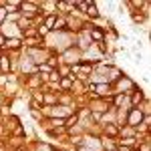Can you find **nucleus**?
<instances>
[{"label":"nucleus","instance_id":"19","mask_svg":"<svg viewBox=\"0 0 151 151\" xmlns=\"http://www.w3.org/2000/svg\"><path fill=\"white\" fill-rule=\"evenodd\" d=\"M50 151H55V149H50Z\"/></svg>","mask_w":151,"mask_h":151},{"label":"nucleus","instance_id":"2","mask_svg":"<svg viewBox=\"0 0 151 151\" xmlns=\"http://www.w3.org/2000/svg\"><path fill=\"white\" fill-rule=\"evenodd\" d=\"M131 93H133V95H131V103H133V107H137V105L145 99L143 91H141V89H137V87H133V89H131Z\"/></svg>","mask_w":151,"mask_h":151},{"label":"nucleus","instance_id":"10","mask_svg":"<svg viewBox=\"0 0 151 151\" xmlns=\"http://www.w3.org/2000/svg\"><path fill=\"white\" fill-rule=\"evenodd\" d=\"M32 97H35V103H36V101H38V103H45V93L35 91V95H32Z\"/></svg>","mask_w":151,"mask_h":151},{"label":"nucleus","instance_id":"15","mask_svg":"<svg viewBox=\"0 0 151 151\" xmlns=\"http://www.w3.org/2000/svg\"><path fill=\"white\" fill-rule=\"evenodd\" d=\"M4 42H6V36L0 32V48H4Z\"/></svg>","mask_w":151,"mask_h":151},{"label":"nucleus","instance_id":"12","mask_svg":"<svg viewBox=\"0 0 151 151\" xmlns=\"http://www.w3.org/2000/svg\"><path fill=\"white\" fill-rule=\"evenodd\" d=\"M4 18H6V8H4V6H0V22H2Z\"/></svg>","mask_w":151,"mask_h":151},{"label":"nucleus","instance_id":"7","mask_svg":"<svg viewBox=\"0 0 151 151\" xmlns=\"http://www.w3.org/2000/svg\"><path fill=\"white\" fill-rule=\"evenodd\" d=\"M70 85H73V79H70V77H63V79L58 81V87H60V89H70Z\"/></svg>","mask_w":151,"mask_h":151},{"label":"nucleus","instance_id":"13","mask_svg":"<svg viewBox=\"0 0 151 151\" xmlns=\"http://www.w3.org/2000/svg\"><path fill=\"white\" fill-rule=\"evenodd\" d=\"M129 4H131V6H135V8H141V6H143V2H141V0H133V2H129Z\"/></svg>","mask_w":151,"mask_h":151},{"label":"nucleus","instance_id":"18","mask_svg":"<svg viewBox=\"0 0 151 151\" xmlns=\"http://www.w3.org/2000/svg\"><path fill=\"white\" fill-rule=\"evenodd\" d=\"M0 149H2V141H0Z\"/></svg>","mask_w":151,"mask_h":151},{"label":"nucleus","instance_id":"14","mask_svg":"<svg viewBox=\"0 0 151 151\" xmlns=\"http://www.w3.org/2000/svg\"><path fill=\"white\" fill-rule=\"evenodd\" d=\"M149 149H151V147H149V141H145V143L139 147V151H149Z\"/></svg>","mask_w":151,"mask_h":151},{"label":"nucleus","instance_id":"20","mask_svg":"<svg viewBox=\"0 0 151 151\" xmlns=\"http://www.w3.org/2000/svg\"><path fill=\"white\" fill-rule=\"evenodd\" d=\"M0 151H2V149H0Z\"/></svg>","mask_w":151,"mask_h":151},{"label":"nucleus","instance_id":"4","mask_svg":"<svg viewBox=\"0 0 151 151\" xmlns=\"http://www.w3.org/2000/svg\"><path fill=\"white\" fill-rule=\"evenodd\" d=\"M89 38H93L97 42H103L105 35H103V30H99V28H91V30H89Z\"/></svg>","mask_w":151,"mask_h":151},{"label":"nucleus","instance_id":"16","mask_svg":"<svg viewBox=\"0 0 151 151\" xmlns=\"http://www.w3.org/2000/svg\"><path fill=\"white\" fill-rule=\"evenodd\" d=\"M38 151H50V147H48V145H45V147L40 145V147H38Z\"/></svg>","mask_w":151,"mask_h":151},{"label":"nucleus","instance_id":"5","mask_svg":"<svg viewBox=\"0 0 151 151\" xmlns=\"http://www.w3.org/2000/svg\"><path fill=\"white\" fill-rule=\"evenodd\" d=\"M105 135H109V137H117V135H119V129H117L113 123H107V125H105Z\"/></svg>","mask_w":151,"mask_h":151},{"label":"nucleus","instance_id":"8","mask_svg":"<svg viewBox=\"0 0 151 151\" xmlns=\"http://www.w3.org/2000/svg\"><path fill=\"white\" fill-rule=\"evenodd\" d=\"M0 70H4V73L10 70V63H8V58H6V57H0Z\"/></svg>","mask_w":151,"mask_h":151},{"label":"nucleus","instance_id":"17","mask_svg":"<svg viewBox=\"0 0 151 151\" xmlns=\"http://www.w3.org/2000/svg\"><path fill=\"white\" fill-rule=\"evenodd\" d=\"M119 151H131V149H129V147H123V145H121V147H119Z\"/></svg>","mask_w":151,"mask_h":151},{"label":"nucleus","instance_id":"6","mask_svg":"<svg viewBox=\"0 0 151 151\" xmlns=\"http://www.w3.org/2000/svg\"><path fill=\"white\" fill-rule=\"evenodd\" d=\"M87 16L99 18V10H97V4H95V2H89V6H87Z\"/></svg>","mask_w":151,"mask_h":151},{"label":"nucleus","instance_id":"9","mask_svg":"<svg viewBox=\"0 0 151 151\" xmlns=\"http://www.w3.org/2000/svg\"><path fill=\"white\" fill-rule=\"evenodd\" d=\"M135 141H137V137H127V139H123V147H133Z\"/></svg>","mask_w":151,"mask_h":151},{"label":"nucleus","instance_id":"11","mask_svg":"<svg viewBox=\"0 0 151 151\" xmlns=\"http://www.w3.org/2000/svg\"><path fill=\"white\" fill-rule=\"evenodd\" d=\"M133 20H135V22H143V14H137V12H133Z\"/></svg>","mask_w":151,"mask_h":151},{"label":"nucleus","instance_id":"1","mask_svg":"<svg viewBox=\"0 0 151 151\" xmlns=\"http://www.w3.org/2000/svg\"><path fill=\"white\" fill-rule=\"evenodd\" d=\"M143 111H141L139 107H133L131 111H129V119H127V123L131 125V127H139L141 123H143Z\"/></svg>","mask_w":151,"mask_h":151},{"label":"nucleus","instance_id":"3","mask_svg":"<svg viewBox=\"0 0 151 151\" xmlns=\"http://www.w3.org/2000/svg\"><path fill=\"white\" fill-rule=\"evenodd\" d=\"M20 45H22V40H20V38H6V42H4V48L16 50V48H20Z\"/></svg>","mask_w":151,"mask_h":151}]
</instances>
